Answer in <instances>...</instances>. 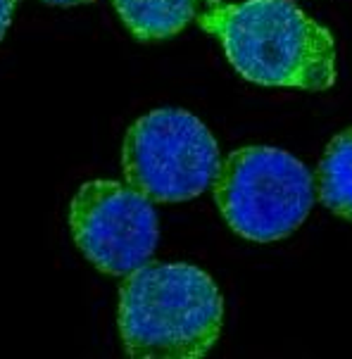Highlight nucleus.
<instances>
[{
  "mask_svg": "<svg viewBox=\"0 0 352 359\" xmlns=\"http://www.w3.org/2000/svg\"><path fill=\"white\" fill-rule=\"evenodd\" d=\"M198 22L245 81L297 90L336 83V41L293 0H208Z\"/></svg>",
  "mask_w": 352,
  "mask_h": 359,
  "instance_id": "obj_1",
  "label": "nucleus"
},
{
  "mask_svg": "<svg viewBox=\"0 0 352 359\" xmlns=\"http://www.w3.org/2000/svg\"><path fill=\"white\" fill-rule=\"evenodd\" d=\"M224 326V300L193 264H143L119 288V333L133 359H200Z\"/></svg>",
  "mask_w": 352,
  "mask_h": 359,
  "instance_id": "obj_2",
  "label": "nucleus"
},
{
  "mask_svg": "<svg viewBox=\"0 0 352 359\" xmlns=\"http://www.w3.org/2000/svg\"><path fill=\"white\" fill-rule=\"evenodd\" d=\"M212 191L229 226L252 243L288 238L314 203L312 172L269 145H248L219 160Z\"/></svg>",
  "mask_w": 352,
  "mask_h": 359,
  "instance_id": "obj_3",
  "label": "nucleus"
},
{
  "mask_svg": "<svg viewBox=\"0 0 352 359\" xmlns=\"http://www.w3.org/2000/svg\"><path fill=\"white\" fill-rule=\"evenodd\" d=\"M121 167L129 186L153 203H186L212 186L219 145L196 114L162 107L126 131Z\"/></svg>",
  "mask_w": 352,
  "mask_h": 359,
  "instance_id": "obj_4",
  "label": "nucleus"
},
{
  "mask_svg": "<svg viewBox=\"0 0 352 359\" xmlns=\"http://www.w3.org/2000/svg\"><path fill=\"white\" fill-rule=\"evenodd\" d=\"M69 229L79 250L107 276H126L148 264L160 241L153 200L107 179L79 188L69 205Z\"/></svg>",
  "mask_w": 352,
  "mask_h": 359,
  "instance_id": "obj_5",
  "label": "nucleus"
},
{
  "mask_svg": "<svg viewBox=\"0 0 352 359\" xmlns=\"http://www.w3.org/2000/svg\"><path fill=\"white\" fill-rule=\"evenodd\" d=\"M126 29L138 41H165L181 34L198 15L200 0H112Z\"/></svg>",
  "mask_w": 352,
  "mask_h": 359,
  "instance_id": "obj_6",
  "label": "nucleus"
},
{
  "mask_svg": "<svg viewBox=\"0 0 352 359\" xmlns=\"http://www.w3.org/2000/svg\"><path fill=\"white\" fill-rule=\"evenodd\" d=\"M352 133L350 129L333 136L317 167V193L324 207L341 219L352 217Z\"/></svg>",
  "mask_w": 352,
  "mask_h": 359,
  "instance_id": "obj_7",
  "label": "nucleus"
},
{
  "mask_svg": "<svg viewBox=\"0 0 352 359\" xmlns=\"http://www.w3.org/2000/svg\"><path fill=\"white\" fill-rule=\"evenodd\" d=\"M15 5H17V0H0V41H3V36L8 34V29H10L12 15H15Z\"/></svg>",
  "mask_w": 352,
  "mask_h": 359,
  "instance_id": "obj_8",
  "label": "nucleus"
},
{
  "mask_svg": "<svg viewBox=\"0 0 352 359\" xmlns=\"http://www.w3.org/2000/svg\"><path fill=\"white\" fill-rule=\"evenodd\" d=\"M48 5H57V8H72V5H83L90 3V0H43Z\"/></svg>",
  "mask_w": 352,
  "mask_h": 359,
  "instance_id": "obj_9",
  "label": "nucleus"
}]
</instances>
